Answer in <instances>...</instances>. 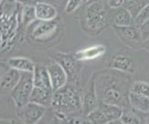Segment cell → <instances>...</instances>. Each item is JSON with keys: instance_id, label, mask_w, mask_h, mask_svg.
I'll use <instances>...</instances> for the list:
<instances>
[{"instance_id": "cell-22", "label": "cell", "mask_w": 149, "mask_h": 124, "mask_svg": "<svg viewBox=\"0 0 149 124\" xmlns=\"http://www.w3.org/2000/svg\"><path fill=\"white\" fill-rule=\"evenodd\" d=\"M87 119L90 123H95V124L107 123L104 114L102 113V111L99 107L95 108L94 110H92L91 112L87 114Z\"/></svg>"}, {"instance_id": "cell-25", "label": "cell", "mask_w": 149, "mask_h": 124, "mask_svg": "<svg viewBox=\"0 0 149 124\" xmlns=\"http://www.w3.org/2000/svg\"><path fill=\"white\" fill-rule=\"evenodd\" d=\"M121 121L122 123H143L142 118H140L136 113L134 112H123L121 116Z\"/></svg>"}, {"instance_id": "cell-30", "label": "cell", "mask_w": 149, "mask_h": 124, "mask_svg": "<svg viewBox=\"0 0 149 124\" xmlns=\"http://www.w3.org/2000/svg\"><path fill=\"white\" fill-rule=\"evenodd\" d=\"M8 68H9V66L7 62L0 61V77H1V76L8 69Z\"/></svg>"}, {"instance_id": "cell-3", "label": "cell", "mask_w": 149, "mask_h": 124, "mask_svg": "<svg viewBox=\"0 0 149 124\" xmlns=\"http://www.w3.org/2000/svg\"><path fill=\"white\" fill-rule=\"evenodd\" d=\"M107 25L105 8L100 1H95L87 8L85 26L88 33L99 34Z\"/></svg>"}, {"instance_id": "cell-15", "label": "cell", "mask_w": 149, "mask_h": 124, "mask_svg": "<svg viewBox=\"0 0 149 124\" xmlns=\"http://www.w3.org/2000/svg\"><path fill=\"white\" fill-rule=\"evenodd\" d=\"M53 93L54 91L52 89H44L38 88V87H34L31 93L30 101L48 107L51 105Z\"/></svg>"}, {"instance_id": "cell-12", "label": "cell", "mask_w": 149, "mask_h": 124, "mask_svg": "<svg viewBox=\"0 0 149 124\" xmlns=\"http://www.w3.org/2000/svg\"><path fill=\"white\" fill-rule=\"evenodd\" d=\"M98 105H99V98H98L96 93L95 79L94 76H93L90 81V84H88V90L82 97V110L87 115L97 108Z\"/></svg>"}, {"instance_id": "cell-33", "label": "cell", "mask_w": 149, "mask_h": 124, "mask_svg": "<svg viewBox=\"0 0 149 124\" xmlns=\"http://www.w3.org/2000/svg\"><path fill=\"white\" fill-rule=\"evenodd\" d=\"M143 47L146 48L148 50V52H149V38L146 40L143 41Z\"/></svg>"}, {"instance_id": "cell-36", "label": "cell", "mask_w": 149, "mask_h": 124, "mask_svg": "<svg viewBox=\"0 0 149 124\" xmlns=\"http://www.w3.org/2000/svg\"><path fill=\"white\" fill-rule=\"evenodd\" d=\"M125 1H128V0H125Z\"/></svg>"}, {"instance_id": "cell-10", "label": "cell", "mask_w": 149, "mask_h": 124, "mask_svg": "<svg viewBox=\"0 0 149 124\" xmlns=\"http://www.w3.org/2000/svg\"><path fill=\"white\" fill-rule=\"evenodd\" d=\"M47 69L49 72L50 83L53 91H57L67 84L68 77L63 68L57 62L54 61L50 63L49 65H47Z\"/></svg>"}, {"instance_id": "cell-9", "label": "cell", "mask_w": 149, "mask_h": 124, "mask_svg": "<svg viewBox=\"0 0 149 124\" xmlns=\"http://www.w3.org/2000/svg\"><path fill=\"white\" fill-rule=\"evenodd\" d=\"M114 29L116 31V35L118 38L125 42L126 44L130 45L138 44L140 42H143L141 33H140L139 26L137 24H130L127 26H114Z\"/></svg>"}, {"instance_id": "cell-27", "label": "cell", "mask_w": 149, "mask_h": 124, "mask_svg": "<svg viewBox=\"0 0 149 124\" xmlns=\"http://www.w3.org/2000/svg\"><path fill=\"white\" fill-rule=\"evenodd\" d=\"M139 29H140V33H141L142 40L143 42L144 40H146L149 38V19L143 22L142 24H140Z\"/></svg>"}, {"instance_id": "cell-17", "label": "cell", "mask_w": 149, "mask_h": 124, "mask_svg": "<svg viewBox=\"0 0 149 124\" xmlns=\"http://www.w3.org/2000/svg\"><path fill=\"white\" fill-rule=\"evenodd\" d=\"M98 107L104 114L107 123H114L115 121H121V116H122L124 112L123 107L116 104H108L104 102H99Z\"/></svg>"}, {"instance_id": "cell-16", "label": "cell", "mask_w": 149, "mask_h": 124, "mask_svg": "<svg viewBox=\"0 0 149 124\" xmlns=\"http://www.w3.org/2000/svg\"><path fill=\"white\" fill-rule=\"evenodd\" d=\"M106 52V48L104 45H94L82 49L74 53V56L79 61H88V60H94L102 56Z\"/></svg>"}, {"instance_id": "cell-7", "label": "cell", "mask_w": 149, "mask_h": 124, "mask_svg": "<svg viewBox=\"0 0 149 124\" xmlns=\"http://www.w3.org/2000/svg\"><path fill=\"white\" fill-rule=\"evenodd\" d=\"M55 62L63 68L68 77V80H74L82 69V62L79 61L74 54L57 53L54 57Z\"/></svg>"}, {"instance_id": "cell-28", "label": "cell", "mask_w": 149, "mask_h": 124, "mask_svg": "<svg viewBox=\"0 0 149 124\" xmlns=\"http://www.w3.org/2000/svg\"><path fill=\"white\" fill-rule=\"evenodd\" d=\"M125 3V0H107V5L111 8H121Z\"/></svg>"}, {"instance_id": "cell-35", "label": "cell", "mask_w": 149, "mask_h": 124, "mask_svg": "<svg viewBox=\"0 0 149 124\" xmlns=\"http://www.w3.org/2000/svg\"><path fill=\"white\" fill-rule=\"evenodd\" d=\"M87 1H88V0H83V2H87Z\"/></svg>"}, {"instance_id": "cell-4", "label": "cell", "mask_w": 149, "mask_h": 124, "mask_svg": "<svg viewBox=\"0 0 149 124\" xmlns=\"http://www.w3.org/2000/svg\"><path fill=\"white\" fill-rule=\"evenodd\" d=\"M33 88H34L33 73L22 72L20 79H19L15 88L12 90L10 95L16 108L21 107L28 102H30Z\"/></svg>"}, {"instance_id": "cell-2", "label": "cell", "mask_w": 149, "mask_h": 124, "mask_svg": "<svg viewBox=\"0 0 149 124\" xmlns=\"http://www.w3.org/2000/svg\"><path fill=\"white\" fill-rule=\"evenodd\" d=\"M51 107H53L56 114L63 119L66 115L82 109V97L74 87L65 85L63 88L54 91Z\"/></svg>"}, {"instance_id": "cell-29", "label": "cell", "mask_w": 149, "mask_h": 124, "mask_svg": "<svg viewBox=\"0 0 149 124\" xmlns=\"http://www.w3.org/2000/svg\"><path fill=\"white\" fill-rule=\"evenodd\" d=\"M66 121L68 123H88V121L86 118H71L66 119Z\"/></svg>"}, {"instance_id": "cell-8", "label": "cell", "mask_w": 149, "mask_h": 124, "mask_svg": "<svg viewBox=\"0 0 149 124\" xmlns=\"http://www.w3.org/2000/svg\"><path fill=\"white\" fill-rule=\"evenodd\" d=\"M107 67L111 69L118 70L121 72L127 73V74H132L136 69L134 60L130 56L129 54L123 52L116 53L112 56L106 63Z\"/></svg>"}, {"instance_id": "cell-31", "label": "cell", "mask_w": 149, "mask_h": 124, "mask_svg": "<svg viewBox=\"0 0 149 124\" xmlns=\"http://www.w3.org/2000/svg\"><path fill=\"white\" fill-rule=\"evenodd\" d=\"M13 1L21 4V5H35V4H33L34 0H13Z\"/></svg>"}, {"instance_id": "cell-34", "label": "cell", "mask_w": 149, "mask_h": 124, "mask_svg": "<svg viewBox=\"0 0 149 124\" xmlns=\"http://www.w3.org/2000/svg\"><path fill=\"white\" fill-rule=\"evenodd\" d=\"M4 1H5V0H0V5H1V4H2Z\"/></svg>"}, {"instance_id": "cell-5", "label": "cell", "mask_w": 149, "mask_h": 124, "mask_svg": "<svg viewBox=\"0 0 149 124\" xmlns=\"http://www.w3.org/2000/svg\"><path fill=\"white\" fill-rule=\"evenodd\" d=\"M46 107L34 102H28L24 105L17 108V115L20 121L27 124L37 123L44 117Z\"/></svg>"}, {"instance_id": "cell-26", "label": "cell", "mask_w": 149, "mask_h": 124, "mask_svg": "<svg viewBox=\"0 0 149 124\" xmlns=\"http://www.w3.org/2000/svg\"><path fill=\"white\" fill-rule=\"evenodd\" d=\"M83 0H67V3L65 5L64 10L66 13H72L80 6Z\"/></svg>"}, {"instance_id": "cell-23", "label": "cell", "mask_w": 149, "mask_h": 124, "mask_svg": "<svg viewBox=\"0 0 149 124\" xmlns=\"http://www.w3.org/2000/svg\"><path fill=\"white\" fill-rule=\"evenodd\" d=\"M130 91L149 97V83L144 81H135L130 86Z\"/></svg>"}, {"instance_id": "cell-24", "label": "cell", "mask_w": 149, "mask_h": 124, "mask_svg": "<svg viewBox=\"0 0 149 124\" xmlns=\"http://www.w3.org/2000/svg\"><path fill=\"white\" fill-rule=\"evenodd\" d=\"M149 19V4H146L134 17V24L138 26Z\"/></svg>"}, {"instance_id": "cell-19", "label": "cell", "mask_w": 149, "mask_h": 124, "mask_svg": "<svg viewBox=\"0 0 149 124\" xmlns=\"http://www.w3.org/2000/svg\"><path fill=\"white\" fill-rule=\"evenodd\" d=\"M7 63L10 68L16 69L20 72L33 73L36 66L35 63L32 60L25 57H11L8 60Z\"/></svg>"}, {"instance_id": "cell-21", "label": "cell", "mask_w": 149, "mask_h": 124, "mask_svg": "<svg viewBox=\"0 0 149 124\" xmlns=\"http://www.w3.org/2000/svg\"><path fill=\"white\" fill-rule=\"evenodd\" d=\"M20 16L22 25L28 27L35 21H36L35 5H22Z\"/></svg>"}, {"instance_id": "cell-20", "label": "cell", "mask_w": 149, "mask_h": 124, "mask_svg": "<svg viewBox=\"0 0 149 124\" xmlns=\"http://www.w3.org/2000/svg\"><path fill=\"white\" fill-rule=\"evenodd\" d=\"M116 10L114 16V24L116 26H127L134 24V17L128 8L121 7Z\"/></svg>"}, {"instance_id": "cell-14", "label": "cell", "mask_w": 149, "mask_h": 124, "mask_svg": "<svg viewBox=\"0 0 149 124\" xmlns=\"http://www.w3.org/2000/svg\"><path fill=\"white\" fill-rule=\"evenodd\" d=\"M35 10L36 20L39 21H54L58 15L56 8L46 2H36Z\"/></svg>"}, {"instance_id": "cell-32", "label": "cell", "mask_w": 149, "mask_h": 124, "mask_svg": "<svg viewBox=\"0 0 149 124\" xmlns=\"http://www.w3.org/2000/svg\"><path fill=\"white\" fill-rule=\"evenodd\" d=\"M16 121H13V119H3V118H0V123H14Z\"/></svg>"}, {"instance_id": "cell-13", "label": "cell", "mask_w": 149, "mask_h": 124, "mask_svg": "<svg viewBox=\"0 0 149 124\" xmlns=\"http://www.w3.org/2000/svg\"><path fill=\"white\" fill-rule=\"evenodd\" d=\"M33 82H34V87L52 89L47 66L43 65H37L35 66V69L33 71Z\"/></svg>"}, {"instance_id": "cell-11", "label": "cell", "mask_w": 149, "mask_h": 124, "mask_svg": "<svg viewBox=\"0 0 149 124\" xmlns=\"http://www.w3.org/2000/svg\"><path fill=\"white\" fill-rule=\"evenodd\" d=\"M21 73L22 72L9 67L1 76L0 77V96L6 95L8 93H11L20 79Z\"/></svg>"}, {"instance_id": "cell-6", "label": "cell", "mask_w": 149, "mask_h": 124, "mask_svg": "<svg viewBox=\"0 0 149 124\" xmlns=\"http://www.w3.org/2000/svg\"><path fill=\"white\" fill-rule=\"evenodd\" d=\"M28 27L30 29L32 38L36 41H45L49 39L58 29V25L54 21L36 20Z\"/></svg>"}, {"instance_id": "cell-18", "label": "cell", "mask_w": 149, "mask_h": 124, "mask_svg": "<svg viewBox=\"0 0 149 124\" xmlns=\"http://www.w3.org/2000/svg\"><path fill=\"white\" fill-rule=\"evenodd\" d=\"M129 104L135 112L148 113L149 112V97L142 94H138L130 91Z\"/></svg>"}, {"instance_id": "cell-1", "label": "cell", "mask_w": 149, "mask_h": 124, "mask_svg": "<svg viewBox=\"0 0 149 124\" xmlns=\"http://www.w3.org/2000/svg\"><path fill=\"white\" fill-rule=\"evenodd\" d=\"M96 93L99 102H104L127 107L130 91V77L127 73L110 69L94 75Z\"/></svg>"}]
</instances>
